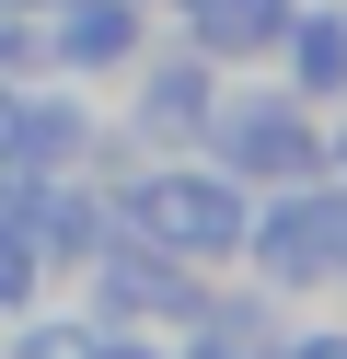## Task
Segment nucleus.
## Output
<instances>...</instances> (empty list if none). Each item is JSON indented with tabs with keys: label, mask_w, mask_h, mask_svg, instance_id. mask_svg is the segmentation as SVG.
<instances>
[{
	"label": "nucleus",
	"mask_w": 347,
	"mask_h": 359,
	"mask_svg": "<svg viewBox=\"0 0 347 359\" xmlns=\"http://www.w3.org/2000/svg\"><path fill=\"white\" fill-rule=\"evenodd\" d=\"M104 197H116V232L162 243V255L208 266V278H231V266H243L254 186H231L208 151H139V163H116V174H104Z\"/></svg>",
	"instance_id": "obj_1"
},
{
	"label": "nucleus",
	"mask_w": 347,
	"mask_h": 359,
	"mask_svg": "<svg viewBox=\"0 0 347 359\" xmlns=\"http://www.w3.org/2000/svg\"><path fill=\"white\" fill-rule=\"evenodd\" d=\"M197 151L231 174V186H301V174H324V104H301L278 70H220V104H208Z\"/></svg>",
	"instance_id": "obj_2"
},
{
	"label": "nucleus",
	"mask_w": 347,
	"mask_h": 359,
	"mask_svg": "<svg viewBox=\"0 0 347 359\" xmlns=\"http://www.w3.org/2000/svg\"><path fill=\"white\" fill-rule=\"evenodd\" d=\"M243 278L278 290V302H336V290H347V186H336V174H301V186L254 197Z\"/></svg>",
	"instance_id": "obj_3"
},
{
	"label": "nucleus",
	"mask_w": 347,
	"mask_h": 359,
	"mask_svg": "<svg viewBox=\"0 0 347 359\" xmlns=\"http://www.w3.org/2000/svg\"><path fill=\"white\" fill-rule=\"evenodd\" d=\"M0 163L12 174H116L139 151L116 140V116H104L93 81L35 70V81H0Z\"/></svg>",
	"instance_id": "obj_4"
},
{
	"label": "nucleus",
	"mask_w": 347,
	"mask_h": 359,
	"mask_svg": "<svg viewBox=\"0 0 347 359\" xmlns=\"http://www.w3.org/2000/svg\"><path fill=\"white\" fill-rule=\"evenodd\" d=\"M208 104H220V58H197L174 24H162L151 47L104 81V116H116V140H128V151H197Z\"/></svg>",
	"instance_id": "obj_5"
},
{
	"label": "nucleus",
	"mask_w": 347,
	"mask_h": 359,
	"mask_svg": "<svg viewBox=\"0 0 347 359\" xmlns=\"http://www.w3.org/2000/svg\"><path fill=\"white\" fill-rule=\"evenodd\" d=\"M69 302H81L93 325H139V336H174L185 313L208 302V266L162 255V243H139V232H104L81 266H69Z\"/></svg>",
	"instance_id": "obj_6"
},
{
	"label": "nucleus",
	"mask_w": 347,
	"mask_h": 359,
	"mask_svg": "<svg viewBox=\"0 0 347 359\" xmlns=\"http://www.w3.org/2000/svg\"><path fill=\"white\" fill-rule=\"evenodd\" d=\"M35 24H46V70H69V81L104 93V81L162 35V12H151V0H46Z\"/></svg>",
	"instance_id": "obj_7"
},
{
	"label": "nucleus",
	"mask_w": 347,
	"mask_h": 359,
	"mask_svg": "<svg viewBox=\"0 0 347 359\" xmlns=\"http://www.w3.org/2000/svg\"><path fill=\"white\" fill-rule=\"evenodd\" d=\"M278 325H290V302L231 266V278H208V302L174 325V359H278Z\"/></svg>",
	"instance_id": "obj_8"
},
{
	"label": "nucleus",
	"mask_w": 347,
	"mask_h": 359,
	"mask_svg": "<svg viewBox=\"0 0 347 359\" xmlns=\"http://www.w3.org/2000/svg\"><path fill=\"white\" fill-rule=\"evenodd\" d=\"M104 232H116L104 174H35V186H23V243L46 255V278H69V266H81Z\"/></svg>",
	"instance_id": "obj_9"
},
{
	"label": "nucleus",
	"mask_w": 347,
	"mask_h": 359,
	"mask_svg": "<svg viewBox=\"0 0 347 359\" xmlns=\"http://www.w3.org/2000/svg\"><path fill=\"white\" fill-rule=\"evenodd\" d=\"M290 12H301V0H174L162 24H174L197 58H220V70H266L278 35H290Z\"/></svg>",
	"instance_id": "obj_10"
},
{
	"label": "nucleus",
	"mask_w": 347,
	"mask_h": 359,
	"mask_svg": "<svg viewBox=\"0 0 347 359\" xmlns=\"http://www.w3.org/2000/svg\"><path fill=\"white\" fill-rule=\"evenodd\" d=\"M266 70L290 81L301 104H324V116H347V0H301Z\"/></svg>",
	"instance_id": "obj_11"
},
{
	"label": "nucleus",
	"mask_w": 347,
	"mask_h": 359,
	"mask_svg": "<svg viewBox=\"0 0 347 359\" xmlns=\"http://www.w3.org/2000/svg\"><path fill=\"white\" fill-rule=\"evenodd\" d=\"M93 336H104V325H93L81 302L46 290V302H23L12 325H0V359H93Z\"/></svg>",
	"instance_id": "obj_12"
},
{
	"label": "nucleus",
	"mask_w": 347,
	"mask_h": 359,
	"mask_svg": "<svg viewBox=\"0 0 347 359\" xmlns=\"http://www.w3.org/2000/svg\"><path fill=\"white\" fill-rule=\"evenodd\" d=\"M46 290H58V278H46V255L23 243V220H0V325H12L23 302H46Z\"/></svg>",
	"instance_id": "obj_13"
},
{
	"label": "nucleus",
	"mask_w": 347,
	"mask_h": 359,
	"mask_svg": "<svg viewBox=\"0 0 347 359\" xmlns=\"http://www.w3.org/2000/svg\"><path fill=\"white\" fill-rule=\"evenodd\" d=\"M278 359H347V313H336V302H290Z\"/></svg>",
	"instance_id": "obj_14"
},
{
	"label": "nucleus",
	"mask_w": 347,
	"mask_h": 359,
	"mask_svg": "<svg viewBox=\"0 0 347 359\" xmlns=\"http://www.w3.org/2000/svg\"><path fill=\"white\" fill-rule=\"evenodd\" d=\"M35 70H46V24L0 0V81H35Z\"/></svg>",
	"instance_id": "obj_15"
},
{
	"label": "nucleus",
	"mask_w": 347,
	"mask_h": 359,
	"mask_svg": "<svg viewBox=\"0 0 347 359\" xmlns=\"http://www.w3.org/2000/svg\"><path fill=\"white\" fill-rule=\"evenodd\" d=\"M93 359H174V336H139V325H104V336H93Z\"/></svg>",
	"instance_id": "obj_16"
},
{
	"label": "nucleus",
	"mask_w": 347,
	"mask_h": 359,
	"mask_svg": "<svg viewBox=\"0 0 347 359\" xmlns=\"http://www.w3.org/2000/svg\"><path fill=\"white\" fill-rule=\"evenodd\" d=\"M12 12H46V0H12Z\"/></svg>",
	"instance_id": "obj_17"
},
{
	"label": "nucleus",
	"mask_w": 347,
	"mask_h": 359,
	"mask_svg": "<svg viewBox=\"0 0 347 359\" xmlns=\"http://www.w3.org/2000/svg\"><path fill=\"white\" fill-rule=\"evenodd\" d=\"M336 302H347V290H336Z\"/></svg>",
	"instance_id": "obj_18"
}]
</instances>
